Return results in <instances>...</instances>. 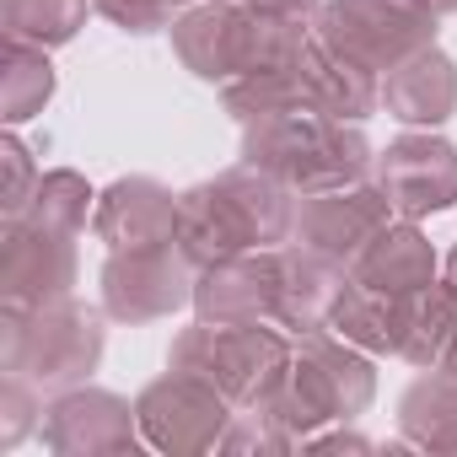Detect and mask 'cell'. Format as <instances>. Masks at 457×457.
Wrapping results in <instances>:
<instances>
[{"label": "cell", "instance_id": "cell-1", "mask_svg": "<svg viewBox=\"0 0 457 457\" xmlns=\"http://www.w3.org/2000/svg\"><path fill=\"white\" fill-rule=\"evenodd\" d=\"M302 194L286 188L280 178L237 162L194 188L178 194V248L188 253L194 270L232 259L248 248H286L296 237V204Z\"/></svg>", "mask_w": 457, "mask_h": 457}, {"label": "cell", "instance_id": "cell-2", "mask_svg": "<svg viewBox=\"0 0 457 457\" xmlns=\"http://www.w3.org/2000/svg\"><path fill=\"white\" fill-rule=\"evenodd\" d=\"M243 162L280 178L296 194H323V188H350L366 183L377 167V151L361 124L328 119L318 108H291L243 124Z\"/></svg>", "mask_w": 457, "mask_h": 457}, {"label": "cell", "instance_id": "cell-3", "mask_svg": "<svg viewBox=\"0 0 457 457\" xmlns=\"http://www.w3.org/2000/svg\"><path fill=\"white\" fill-rule=\"evenodd\" d=\"M371 398H377V366H371V355L361 345L339 339L334 328H318V334H302L296 339L291 371L253 409L302 446L323 425H345V420L366 414Z\"/></svg>", "mask_w": 457, "mask_h": 457}, {"label": "cell", "instance_id": "cell-4", "mask_svg": "<svg viewBox=\"0 0 457 457\" xmlns=\"http://www.w3.org/2000/svg\"><path fill=\"white\" fill-rule=\"evenodd\" d=\"M103 318L76 296L38 302V307L6 302L0 307V371L28 377L38 393L81 387L103 366Z\"/></svg>", "mask_w": 457, "mask_h": 457}, {"label": "cell", "instance_id": "cell-5", "mask_svg": "<svg viewBox=\"0 0 457 457\" xmlns=\"http://www.w3.org/2000/svg\"><path fill=\"white\" fill-rule=\"evenodd\" d=\"M296 345L280 334V323H194L172 339L167 366L172 371H194L210 387H220L237 409L264 403L280 377L291 371Z\"/></svg>", "mask_w": 457, "mask_h": 457}, {"label": "cell", "instance_id": "cell-6", "mask_svg": "<svg viewBox=\"0 0 457 457\" xmlns=\"http://www.w3.org/2000/svg\"><path fill=\"white\" fill-rule=\"evenodd\" d=\"M436 22L441 17L425 12L420 0H323V12L312 17V33L339 60H355L387 76L409 54L436 44Z\"/></svg>", "mask_w": 457, "mask_h": 457}, {"label": "cell", "instance_id": "cell-7", "mask_svg": "<svg viewBox=\"0 0 457 457\" xmlns=\"http://www.w3.org/2000/svg\"><path fill=\"white\" fill-rule=\"evenodd\" d=\"M194 264L178 243H151V248H108L97 270L103 312L113 323H156L172 318L178 307H194Z\"/></svg>", "mask_w": 457, "mask_h": 457}, {"label": "cell", "instance_id": "cell-8", "mask_svg": "<svg viewBox=\"0 0 457 457\" xmlns=\"http://www.w3.org/2000/svg\"><path fill=\"white\" fill-rule=\"evenodd\" d=\"M232 398L220 387H210L204 377L194 371H172L145 382L140 398H135V414H140V436L151 452H167V457H199V452H215L226 425H232Z\"/></svg>", "mask_w": 457, "mask_h": 457}, {"label": "cell", "instance_id": "cell-9", "mask_svg": "<svg viewBox=\"0 0 457 457\" xmlns=\"http://www.w3.org/2000/svg\"><path fill=\"white\" fill-rule=\"evenodd\" d=\"M76 237L38 226L28 215H6L0 226V302L17 307H38V302H60L76 296Z\"/></svg>", "mask_w": 457, "mask_h": 457}, {"label": "cell", "instance_id": "cell-10", "mask_svg": "<svg viewBox=\"0 0 457 457\" xmlns=\"http://www.w3.org/2000/svg\"><path fill=\"white\" fill-rule=\"evenodd\" d=\"M44 446L54 457H119V452L145 446V436H140V414L129 398L81 382V387L54 393V403L44 409Z\"/></svg>", "mask_w": 457, "mask_h": 457}, {"label": "cell", "instance_id": "cell-11", "mask_svg": "<svg viewBox=\"0 0 457 457\" xmlns=\"http://www.w3.org/2000/svg\"><path fill=\"white\" fill-rule=\"evenodd\" d=\"M259 44V12H248L243 0H199L172 22V54L183 60L188 76L199 81H237L253 65Z\"/></svg>", "mask_w": 457, "mask_h": 457}, {"label": "cell", "instance_id": "cell-12", "mask_svg": "<svg viewBox=\"0 0 457 457\" xmlns=\"http://www.w3.org/2000/svg\"><path fill=\"white\" fill-rule=\"evenodd\" d=\"M393 199L382 183H350V188H323V194H302L296 210V243L334 259V264H355L366 253V243L393 220Z\"/></svg>", "mask_w": 457, "mask_h": 457}, {"label": "cell", "instance_id": "cell-13", "mask_svg": "<svg viewBox=\"0 0 457 457\" xmlns=\"http://www.w3.org/2000/svg\"><path fill=\"white\" fill-rule=\"evenodd\" d=\"M377 183L387 188L398 215H441L457 204V145L436 129H409L387 151H377Z\"/></svg>", "mask_w": 457, "mask_h": 457}, {"label": "cell", "instance_id": "cell-14", "mask_svg": "<svg viewBox=\"0 0 457 457\" xmlns=\"http://www.w3.org/2000/svg\"><path fill=\"white\" fill-rule=\"evenodd\" d=\"M280 248H248L194 275V312L204 323H275Z\"/></svg>", "mask_w": 457, "mask_h": 457}, {"label": "cell", "instance_id": "cell-15", "mask_svg": "<svg viewBox=\"0 0 457 457\" xmlns=\"http://www.w3.org/2000/svg\"><path fill=\"white\" fill-rule=\"evenodd\" d=\"M92 232H97V243H108V248L172 243V237H178V194H172L162 178H145V172L113 178V183L97 194Z\"/></svg>", "mask_w": 457, "mask_h": 457}, {"label": "cell", "instance_id": "cell-16", "mask_svg": "<svg viewBox=\"0 0 457 457\" xmlns=\"http://www.w3.org/2000/svg\"><path fill=\"white\" fill-rule=\"evenodd\" d=\"M382 108L409 129H441L457 113V65L441 44L409 54L382 81Z\"/></svg>", "mask_w": 457, "mask_h": 457}, {"label": "cell", "instance_id": "cell-17", "mask_svg": "<svg viewBox=\"0 0 457 457\" xmlns=\"http://www.w3.org/2000/svg\"><path fill=\"white\" fill-rule=\"evenodd\" d=\"M350 275L377 286V291H387V296H414V291L441 280V259H436L430 237L420 232V220L398 215L366 243V253L350 264Z\"/></svg>", "mask_w": 457, "mask_h": 457}, {"label": "cell", "instance_id": "cell-18", "mask_svg": "<svg viewBox=\"0 0 457 457\" xmlns=\"http://www.w3.org/2000/svg\"><path fill=\"white\" fill-rule=\"evenodd\" d=\"M345 275H350L345 264H334V259H323V253H312L302 243H286L280 248V302H275V323L286 334H296V339L328 328V307H334Z\"/></svg>", "mask_w": 457, "mask_h": 457}, {"label": "cell", "instance_id": "cell-19", "mask_svg": "<svg viewBox=\"0 0 457 457\" xmlns=\"http://www.w3.org/2000/svg\"><path fill=\"white\" fill-rule=\"evenodd\" d=\"M302 76H307V108L328 113V119L366 124V119L382 108V81H377V71H366V65H355V60H339L334 49L318 44V33H312L307 60H302Z\"/></svg>", "mask_w": 457, "mask_h": 457}, {"label": "cell", "instance_id": "cell-20", "mask_svg": "<svg viewBox=\"0 0 457 457\" xmlns=\"http://www.w3.org/2000/svg\"><path fill=\"white\" fill-rule=\"evenodd\" d=\"M398 430L430 457H457V377L425 366L398 398Z\"/></svg>", "mask_w": 457, "mask_h": 457}, {"label": "cell", "instance_id": "cell-21", "mask_svg": "<svg viewBox=\"0 0 457 457\" xmlns=\"http://www.w3.org/2000/svg\"><path fill=\"white\" fill-rule=\"evenodd\" d=\"M398 318H403V296H387L355 275H345L334 307H328V328L350 345H361L366 355H398Z\"/></svg>", "mask_w": 457, "mask_h": 457}, {"label": "cell", "instance_id": "cell-22", "mask_svg": "<svg viewBox=\"0 0 457 457\" xmlns=\"http://www.w3.org/2000/svg\"><path fill=\"white\" fill-rule=\"evenodd\" d=\"M457 339V302L446 296V286H425L414 296H403V318H398V361L409 366H436Z\"/></svg>", "mask_w": 457, "mask_h": 457}, {"label": "cell", "instance_id": "cell-23", "mask_svg": "<svg viewBox=\"0 0 457 457\" xmlns=\"http://www.w3.org/2000/svg\"><path fill=\"white\" fill-rule=\"evenodd\" d=\"M49 97H54L49 49L22 44V38H6V60H0V119L17 129V124H28L33 113H44Z\"/></svg>", "mask_w": 457, "mask_h": 457}, {"label": "cell", "instance_id": "cell-24", "mask_svg": "<svg viewBox=\"0 0 457 457\" xmlns=\"http://www.w3.org/2000/svg\"><path fill=\"white\" fill-rule=\"evenodd\" d=\"M220 103L237 124L291 113V108H307V76H302V65L296 71H248V76L220 87Z\"/></svg>", "mask_w": 457, "mask_h": 457}, {"label": "cell", "instance_id": "cell-25", "mask_svg": "<svg viewBox=\"0 0 457 457\" xmlns=\"http://www.w3.org/2000/svg\"><path fill=\"white\" fill-rule=\"evenodd\" d=\"M92 210H97L92 183H87L76 167H54V172L38 178V188H33V199H28L22 215L38 220V226H54V232L81 237V232H87V220H92Z\"/></svg>", "mask_w": 457, "mask_h": 457}, {"label": "cell", "instance_id": "cell-26", "mask_svg": "<svg viewBox=\"0 0 457 457\" xmlns=\"http://www.w3.org/2000/svg\"><path fill=\"white\" fill-rule=\"evenodd\" d=\"M92 0H6V38L60 49L87 28Z\"/></svg>", "mask_w": 457, "mask_h": 457}, {"label": "cell", "instance_id": "cell-27", "mask_svg": "<svg viewBox=\"0 0 457 457\" xmlns=\"http://www.w3.org/2000/svg\"><path fill=\"white\" fill-rule=\"evenodd\" d=\"M33 430H44V393L28 377L6 371L0 377V452L22 446Z\"/></svg>", "mask_w": 457, "mask_h": 457}, {"label": "cell", "instance_id": "cell-28", "mask_svg": "<svg viewBox=\"0 0 457 457\" xmlns=\"http://www.w3.org/2000/svg\"><path fill=\"white\" fill-rule=\"evenodd\" d=\"M291 446H296V441H291L286 430H275L259 409H248V414H232V425H226V436H220L215 452H237V457L264 452V457H280V452H291Z\"/></svg>", "mask_w": 457, "mask_h": 457}, {"label": "cell", "instance_id": "cell-29", "mask_svg": "<svg viewBox=\"0 0 457 457\" xmlns=\"http://www.w3.org/2000/svg\"><path fill=\"white\" fill-rule=\"evenodd\" d=\"M0 167H6V199H0V215H22L44 172L33 167V151H28V145L12 135V129L0 135Z\"/></svg>", "mask_w": 457, "mask_h": 457}, {"label": "cell", "instance_id": "cell-30", "mask_svg": "<svg viewBox=\"0 0 457 457\" xmlns=\"http://www.w3.org/2000/svg\"><path fill=\"white\" fill-rule=\"evenodd\" d=\"M92 12L113 22L119 33H162L167 28V0H92Z\"/></svg>", "mask_w": 457, "mask_h": 457}, {"label": "cell", "instance_id": "cell-31", "mask_svg": "<svg viewBox=\"0 0 457 457\" xmlns=\"http://www.w3.org/2000/svg\"><path fill=\"white\" fill-rule=\"evenodd\" d=\"M259 17H286V22H312L323 12V0H243Z\"/></svg>", "mask_w": 457, "mask_h": 457}, {"label": "cell", "instance_id": "cell-32", "mask_svg": "<svg viewBox=\"0 0 457 457\" xmlns=\"http://www.w3.org/2000/svg\"><path fill=\"white\" fill-rule=\"evenodd\" d=\"M302 452H371V441L366 436H355V430H318V436H307L302 441Z\"/></svg>", "mask_w": 457, "mask_h": 457}, {"label": "cell", "instance_id": "cell-33", "mask_svg": "<svg viewBox=\"0 0 457 457\" xmlns=\"http://www.w3.org/2000/svg\"><path fill=\"white\" fill-rule=\"evenodd\" d=\"M441 286H446V296L457 302V248L446 253V264H441Z\"/></svg>", "mask_w": 457, "mask_h": 457}, {"label": "cell", "instance_id": "cell-34", "mask_svg": "<svg viewBox=\"0 0 457 457\" xmlns=\"http://www.w3.org/2000/svg\"><path fill=\"white\" fill-rule=\"evenodd\" d=\"M425 12H436V17H457V0H420Z\"/></svg>", "mask_w": 457, "mask_h": 457}, {"label": "cell", "instance_id": "cell-35", "mask_svg": "<svg viewBox=\"0 0 457 457\" xmlns=\"http://www.w3.org/2000/svg\"><path fill=\"white\" fill-rule=\"evenodd\" d=\"M436 366H441V371H446V377H457V339H452V350H446V355H441V361H436Z\"/></svg>", "mask_w": 457, "mask_h": 457}, {"label": "cell", "instance_id": "cell-36", "mask_svg": "<svg viewBox=\"0 0 457 457\" xmlns=\"http://www.w3.org/2000/svg\"><path fill=\"white\" fill-rule=\"evenodd\" d=\"M167 6H199V0H167Z\"/></svg>", "mask_w": 457, "mask_h": 457}]
</instances>
